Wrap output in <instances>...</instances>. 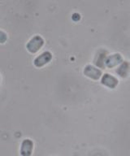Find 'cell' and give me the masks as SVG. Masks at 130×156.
<instances>
[{
  "label": "cell",
  "mask_w": 130,
  "mask_h": 156,
  "mask_svg": "<svg viewBox=\"0 0 130 156\" xmlns=\"http://www.w3.org/2000/svg\"><path fill=\"white\" fill-rule=\"evenodd\" d=\"M44 39L40 35H35L28 41L26 44V49L31 54L37 53L44 45Z\"/></svg>",
  "instance_id": "1"
},
{
  "label": "cell",
  "mask_w": 130,
  "mask_h": 156,
  "mask_svg": "<svg viewBox=\"0 0 130 156\" xmlns=\"http://www.w3.org/2000/svg\"><path fill=\"white\" fill-rule=\"evenodd\" d=\"M52 57H53V55H52L51 52L48 51H44L43 53L36 57V58L33 60V64L37 68H42L51 61Z\"/></svg>",
  "instance_id": "2"
},
{
  "label": "cell",
  "mask_w": 130,
  "mask_h": 156,
  "mask_svg": "<svg viewBox=\"0 0 130 156\" xmlns=\"http://www.w3.org/2000/svg\"><path fill=\"white\" fill-rule=\"evenodd\" d=\"M33 141L30 138L24 139L20 146V153L21 156H31L33 151Z\"/></svg>",
  "instance_id": "3"
},
{
  "label": "cell",
  "mask_w": 130,
  "mask_h": 156,
  "mask_svg": "<svg viewBox=\"0 0 130 156\" xmlns=\"http://www.w3.org/2000/svg\"><path fill=\"white\" fill-rule=\"evenodd\" d=\"M84 74L89 77H90L91 79H93V80H98L102 76V72L98 68L89 64L84 68Z\"/></svg>",
  "instance_id": "4"
},
{
  "label": "cell",
  "mask_w": 130,
  "mask_h": 156,
  "mask_svg": "<svg viewBox=\"0 0 130 156\" xmlns=\"http://www.w3.org/2000/svg\"><path fill=\"white\" fill-rule=\"evenodd\" d=\"M122 62V55L119 53H115L107 56L105 60V65H107V67H108V68H113L118 64H120Z\"/></svg>",
  "instance_id": "5"
},
{
  "label": "cell",
  "mask_w": 130,
  "mask_h": 156,
  "mask_svg": "<svg viewBox=\"0 0 130 156\" xmlns=\"http://www.w3.org/2000/svg\"><path fill=\"white\" fill-rule=\"evenodd\" d=\"M101 83L107 87L109 88H115L117 86L118 83H119V80L116 77H115L114 76L111 75L109 73H105L103 74V76H102V79H101Z\"/></svg>",
  "instance_id": "6"
},
{
  "label": "cell",
  "mask_w": 130,
  "mask_h": 156,
  "mask_svg": "<svg viewBox=\"0 0 130 156\" xmlns=\"http://www.w3.org/2000/svg\"><path fill=\"white\" fill-rule=\"evenodd\" d=\"M130 70V63L128 61H123L122 63H120L119 67L116 68V73L118 75L121 76V77H126L129 73Z\"/></svg>",
  "instance_id": "7"
},
{
  "label": "cell",
  "mask_w": 130,
  "mask_h": 156,
  "mask_svg": "<svg viewBox=\"0 0 130 156\" xmlns=\"http://www.w3.org/2000/svg\"><path fill=\"white\" fill-rule=\"evenodd\" d=\"M106 58H107V51L104 50H100L96 54L95 58H94V63L100 68H104Z\"/></svg>",
  "instance_id": "8"
},
{
  "label": "cell",
  "mask_w": 130,
  "mask_h": 156,
  "mask_svg": "<svg viewBox=\"0 0 130 156\" xmlns=\"http://www.w3.org/2000/svg\"><path fill=\"white\" fill-rule=\"evenodd\" d=\"M8 40V35L5 32L0 29V44L5 43Z\"/></svg>",
  "instance_id": "9"
},
{
  "label": "cell",
  "mask_w": 130,
  "mask_h": 156,
  "mask_svg": "<svg viewBox=\"0 0 130 156\" xmlns=\"http://www.w3.org/2000/svg\"><path fill=\"white\" fill-rule=\"evenodd\" d=\"M80 18H81V16H80V15L78 13H74L72 15V20H80Z\"/></svg>",
  "instance_id": "10"
}]
</instances>
